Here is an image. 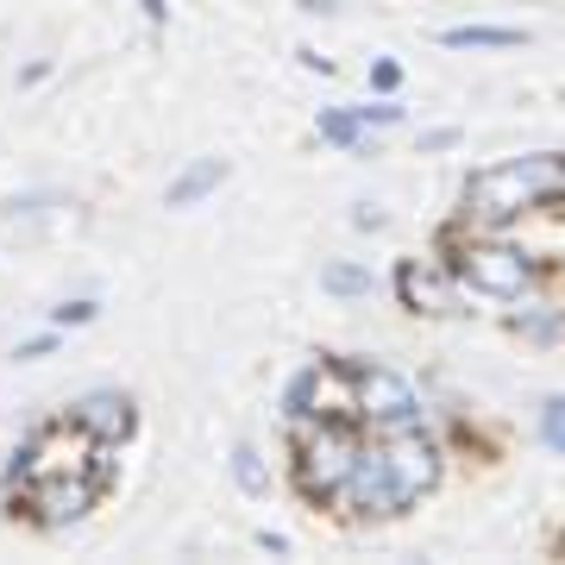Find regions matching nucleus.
<instances>
[{"label": "nucleus", "instance_id": "1", "mask_svg": "<svg viewBox=\"0 0 565 565\" xmlns=\"http://www.w3.org/2000/svg\"><path fill=\"white\" fill-rule=\"evenodd\" d=\"M553 202H565L559 151H541V158H509V163H490V170H478V177L465 182L459 226H471V233H503V226H515L522 214L553 207Z\"/></svg>", "mask_w": 565, "mask_h": 565}, {"label": "nucleus", "instance_id": "2", "mask_svg": "<svg viewBox=\"0 0 565 565\" xmlns=\"http://www.w3.org/2000/svg\"><path fill=\"white\" fill-rule=\"evenodd\" d=\"M440 264L452 270V282L478 289V296H497V302H522L527 289H541V277H546V264L534 252L497 239V233H471V226H452L446 233Z\"/></svg>", "mask_w": 565, "mask_h": 565}, {"label": "nucleus", "instance_id": "3", "mask_svg": "<svg viewBox=\"0 0 565 565\" xmlns=\"http://www.w3.org/2000/svg\"><path fill=\"white\" fill-rule=\"evenodd\" d=\"M289 440H296V490L302 503H333L345 484V471L359 459V422H289Z\"/></svg>", "mask_w": 565, "mask_h": 565}, {"label": "nucleus", "instance_id": "4", "mask_svg": "<svg viewBox=\"0 0 565 565\" xmlns=\"http://www.w3.org/2000/svg\"><path fill=\"white\" fill-rule=\"evenodd\" d=\"M352 403H359V427H371L377 440L403 434V427H427L415 384L403 371H390V364H352Z\"/></svg>", "mask_w": 565, "mask_h": 565}, {"label": "nucleus", "instance_id": "5", "mask_svg": "<svg viewBox=\"0 0 565 565\" xmlns=\"http://www.w3.org/2000/svg\"><path fill=\"white\" fill-rule=\"evenodd\" d=\"M102 478L95 471H51V478H25V515L32 527L44 534H63V527H76L88 509L102 503Z\"/></svg>", "mask_w": 565, "mask_h": 565}, {"label": "nucleus", "instance_id": "6", "mask_svg": "<svg viewBox=\"0 0 565 565\" xmlns=\"http://www.w3.org/2000/svg\"><path fill=\"white\" fill-rule=\"evenodd\" d=\"M377 446H384L390 484H396L403 509H408V503H422L427 490H440V478H446V452H440V440H434L427 427H403V434H384Z\"/></svg>", "mask_w": 565, "mask_h": 565}, {"label": "nucleus", "instance_id": "7", "mask_svg": "<svg viewBox=\"0 0 565 565\" xmlns=\"http://www.w3.org/2000/svg\"><path fill=\"white\" fill-rule=\"evenodd\" d=\"M289 422H359L352 403V364L321 359L289 384Z\"/></svg>", "mask_w": 565, "mask_h": 565}, {"label": "nucleus", "instance_id": "8", "mask_svg": "<svg viewBox=\"0 0 565 565\" xmlns=\"http://www.w3.org/2000/svg\"><path fill=\"white\" fill-rule=\"evenodd\" d=\"M333 503L352 515V522H390V515H403V497L390 484V465H384V446H359V459L345 471V484Z\"/></svg>", "mask_w": 565, "mask_h": 565}, {"label": "nucleus", "instance_id": "9", "mask_svg": "<svg viewBox=\"0 0 565 565\" xmlns=\"http://www.w3.org/2000/svg\"><path fill=\"white\" fill-rule=\"evenodd\" d=\"M396 302L408 315H427V321H446V315H459V282L452 270L434 258H403L396 264Z\"/></svg>", "mask_w": 565, "mask_h": 565}, {"label": "nucleus", "instance_id": "10", "mask_svg": "<svg viewBox=\"0 0 565 565\" xmlns=\"http://www.w3.org/2000/svg\"><path fill=\"white\" fill-rule=\"evenodd\" d=\"M70 422H76L88 440L126 446V440H132V427H139V408H132V396H126V390H88V396L70 408Z\"/></svg>", "mask_w": 565, "mask_h": 565}, {"label": "nucleus", "instance_id": "11", "mask_svg": "<svg viewBox=\"0 0 565 565\" xmlns=\"http://www.w3.org/2000/svg\"><path fill=\"white\" fill-rule=\"evenodd\" d=\"M221 182H226V158H202V163H189V170L163 189V202L170 207H195V202H207Z\"/></svg>", "mask_w": 565, "mask_h": 565}, {"label": "nucleus", "instance_id": "12", "mask_svg": "<svg viewBox=\"0 0 565 565\" xmlns=\"http://www.w3.org/2000/svg\"><path fill=\"white\" fill-rule=\"evenodd\" d=\"M446 51H515V44H527V32H515V25H452V32H440Z\"/></svg>", "mask_w": 565, "mask_h": 565}, {"label": "nucleus", "instance_id": "13", "mask_svg": "<svg viewBox=\"0 0 565 565\" xmlns=\"http://www.w3.org/2000/svg\"><path fill=\"white\" fill-rule=\"evenodd\" d=\"M321 289L327 296H345V302H352V296H371V270H364V264H327Z\"/></svg>", "mask_w": 565, "mask_h": 565}, {"label": "nucleus", "instance_id": "14", "mask_svg": "<svg viewBox=\"0 0 565 565\" xmlns=\"http://www.w3.org/2000/svg\"><path fill=\"white\" fill-rule=\"evenodd\" d=\"M233 478H239L245 497H264V490H270V471H264L258 446H233Z\"/></svg>", "mask_w": 565, "mask_h": 565}, {"label": "nucleus", "instance_id": "15", "mask_svg": "<svg viewBox=\"0 0 565 565\" xmlns=\"http://www.w3.org/2000/svg\"><path fill=\"white\" fill-rule=\"evenodd\" d=\"M315 132H321L327 145H345V151H352V145L364 139V126H359V114H352V107H327Z\"/></svg>", "mask_w": 565, "mask_h": 565}, {"label": "nucleus", "instance_id": "16", "mask_svg": "<svg viewBox=\"0 0 565 565\" xmlns=\"http://www.w3.org/2000/svg\"><path fill=\"white\" fill-rule=\"evenodd\" d=\"M515 327H522L527 340H553V333H565V308L527 302V308H515Z\"/></svg>", "mask_w": 565, "mask_h": 565}, {"label": "nucleus", "instance_id": "17", "mask_svg": "<svg viewBox=\"0 0 565 565\" xmlns=\"http://www.w3.org/2000/svg\"><path fill=\"white\" fill-rule=\"evenodd\" d=\"M541 440L565 459V396H546L541 403Z\"/></svg>", "mask_w": 565, "mask_h": 565}, {"label": "nucleus", "instance_id": "18", "mask_svg": "<svg viewBox=\"0 0 565 565\" xmlns=\"http://www.w3.org/2000/svg\"><path fill=\"white\" fill-rule=\"evenodd\" d=\"M352 114H359V126H396V120H403V107L390 102V95H384V102H371V107H352Z\"/></svg>", "mask_w": 565, "mask_h": 565}, {"label": "nucleus", "instance_id": "19", "mask_svg": "<svg viewBox=\"0 0 565 565\" xmlns=\"http://www.w3.org/2000/svg\"><path fill=\"white\" fill-rule=\"evenodd\" d=\"M95 315H102V302H63V308H51V321H57V327H88Z\"/></svg>", "mask_w": 565, "mask_h": 565}, {"label": "nucleus", "instance_id": "20", "mask_svg": "<svg viewBox=\"0 0 565 565\" xmlns=\"http://www.w3.org/2000/svg\"><path fill=\"white\" fill-rule=\"evenodd\" d=\"M371 88H377V95H396V88H403V63H371Z\"/></svg>", "mask_w": 565, "mask_h": 565}, {"label": "nucleus", "instance_id": "21", "mask_svg": "<svg viewBox=\"0 0 565 565\" xmlns=\"http://www.w3.org/2000/svg\"><path fill=\"white\" fill-rule=\"evenodd\" d=\"M459 145V126H440V132H427L422 139V151H452Z\"/></svg>", "mask_w": 565, "mask_h": 565}, {"label": "nucleus", "instance_id": "22", "mask_svg": "<svg viewBox=\"0 0 565 565\" xmlns=\"http://www.w3.org/2000/svg\"><path fill=\"white\" fill-rule=\"evenodd\" d=\"M352 226H359V233H377V226H384V207H371V202H364L359 214H352Z\"/></svg>", "mask_w": 565, "mask_h": 565}, {"label": "nucleus", "instance_id": "23", "mask_svg": "<svg viewBox=\"0 0 565 565\" xmlns=\"http://www.w3.org/2000/svg\"><path fill=\"white\" fill-rule=\"evenodd\" d=\"M296 7H302V13H333L340 0H296Z\"/></svg>", "mask_w": 565, "mask_h": 565}, {"label": "nucleus", "instance_id": "24", "mask_svg": "<svg viewBox=\"0 0 565 565\" xmlns=\"http://www.w3.org/2000/svg\"><path fill=\"white\" fill-rule=\"evenodd\" d=\"M559 170H565V151H559Z\"/></svg>", "mask_w": 565, "mask_h": 565}]
</instances>
